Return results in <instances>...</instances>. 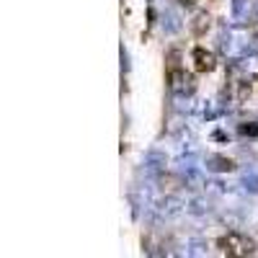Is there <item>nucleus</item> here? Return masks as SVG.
<instances>
[{"label":"nucleus","mask_w":258,"mask_h":258,"mask_svg":"<svg viewBox=\"0 0 258 258\" xmlns=\"http://www.w3.org/2000/svg\"><path fill=\"white\" fill-rule=\"evenodd\" d=\"M217 248L222 253H227V255H248V253L255 250L253 248V240L243 238V235H235V232H230L227 238H220L217 240Z\"/></svg>","instance_id":"nucleus-1"},{"label":"nucleus","mask_w":258,"mask_h":258,"mask_svg":"<svg viewBox=\"0 0 258 258\" xmlns=\"http://www.w3.org/2000/svg\"><path fill=\"white\" fill-rule=\"evenodd\" d=\"M197 59H199V64H197L199 70H209L212 68V54L204 57V52H197Z\"/></svg>","instance_id":"nucleus-2"}]
</instances>
